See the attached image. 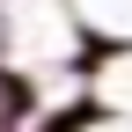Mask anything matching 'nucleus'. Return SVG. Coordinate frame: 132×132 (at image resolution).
<instances>
[{"instance_id":"obj_1","label":"nucleus","mask_w":132,"mask_h":132,"mask_svg":"<svg viewBox=\"0 0 132 132\" xmlns=\"http://www.w3.org/2000/svg\"><path fill=\"white\" fill-rule=\"evenodd\" d=\"M37 103H44L37 73H29V66H15V59H0V132H22L29 118H37Z\"/></svg>"}]
</instances>
